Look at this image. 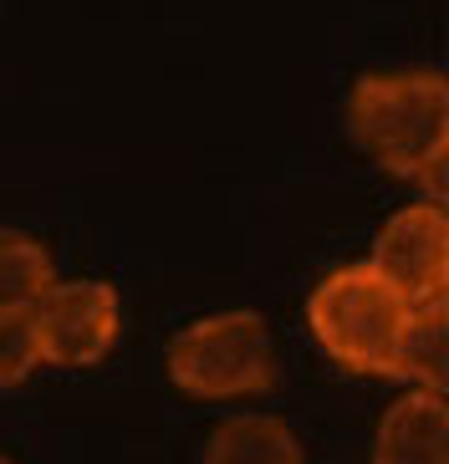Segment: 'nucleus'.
<instances>
[{
    "instance_id": "obj_1",
    "label": "nucleus",
    "mask_w": 449,
    "mask_h": 464,
    "mask_svg": "<svg viewBox=\"0 0 449 464\" xmlns=\"http://www.w3.org/2000/svg\"><path fill=\"white\" fill-rule=\"evenodd\" d=\"M357 149L398 179H419L449 153V82L439 72H367L347 92Z\"/></svg>"
},
{
    "instance_id": "obj_2",
    "label": "nucleus",
    "mask_w": 449,
    "mask_h": 464,
    "mask_svg": "<svg viewBox=\"0 0 449 464\" xmlns=\"http://www.w3.org/2000/svg\"><path fill=\"white\" fill-rule=\"evenodd\" d=\"M408 306L398 291L383 281L373 266H342L327 281H317L307 301V322L322 353L347 372H373V378H394V347L404 332Z\"/></svg>"
},
{
    "instance_id": "obj_3",
    "label": "nucleus",
    "mask_w": 449,
    "mask_h": 464,
    "mask_svg": "<svg viewBox=\"0 0 449 464\" xmlns=\"http://www.w3.org/2000/svg\"><path fill=\"white\" fill-rule=\"evenodd\" d=\"M169 378L194 398H245L276 382V347L260 312L200 316L169 342Z\"/></svg>"
},
{
    "instance_id": "obj_4",
    "label": "nucleus",
    "mask_w": 449,
    "mask_h": 464,
    "mask_svg": "<svg viewBox=\"0 0 449 464\" xmlns=\"http://www.w3.org/2000/svg\"><path fill=\"white\" fill-rule=\"evenodd\" d=\"M41 362L93 368L118 342V291L108 281H52L31 306Z\"/></svg>"
},
{
    "instance_id": "obj_5",
    "label": "nucleus",
    "mask_w": 449,
    "mask_h": 464,
    "mask_svg": "<svg viewBox=\"0 0 449 464\" xmlns=\"http://www.w3.org/2000/svg\"><path fill=\"white\" fill-rule=\"evenodd\" d=\"M373 271L398 291L404 306H429L444 301L449 281V219L444 205H408L398 209L373 240Z\"/></svg>"
},
{
    "instance_id": "obj_6",
    "label": "nucleus",
    "mask_w": 449,
    "mask_h": 464,
    "mask_svg": "<svg viewBox=\"0 0 449 464\" xmlns=\"http://www.w3.org/2000/svg\"><path fill=\"white\" fill-rule=\"evenodd\" d=\"M373 464H449V409L444 393H404L388 403L373 439Z\"/></svg>"
},
{
    "instance_id": "obj_7",
    "label": "nucleus",
    "mask_w": 449,
    "mask_h": 464,
    "mask_svg": "<svg viewBox=\"0 0 449 464\" xmlns=\"http://www.w3.org/2000/svg\"><path fill=\"white\" fill-rule=\"evenodd\" d=\"M394 378H408L424 393H444V378H449V306L444 301L408 306L398 347H394Z\"/></svg>"
},
{
    "instance_id": "obj_8",
    "label": "nucleus",
    "mask_w": 449,
    "mask_h": 464,
    "mask_svg": "<svg viewBox=\"0 0 449 464\" xmlns=\"http://www.w3.org/2000/svg\"><path fill=\"white\" fill-rule=\"evenodd\" d=\"M204 464H301V444L276 413H235L210 434Z\"/></svg>"
},
{
    "instance_id": "obj_9",
    "label": "nucleus",
    "mask_w": 449,
    "mask_h": 464,
    "mask_svg": "<svg viewBox=\"0 0 449 464\" xmlns=\"http://www.w3.org/2000/svg\"><path fill=\"white\" fill-rule=\"evenodd\" d=\"M52 256L21 230H0V316L31 312L41 291L52 286Z\"/></svg>"
},
{
    "instance_id": "obj_10",
    "label": "nucleus",
    "mask_w": 449,
    "mask_h": 464,
    "mask_svg": "<svg viewBox=\"0 0 449 464\" xmlns=\"http://www.w3.org/2000/svg\"><path fill=\"white\" fill-rule=\"evenodd\" d=\"M41 368L36 332H31V312H5L0 316V393L26 382Z\"/></svg>"
},
{
    "instance_id": "obj_11",
    "label": "nucleus",
    "mask_w": 449,
    "mask_h": 464,
    "mask_svg": "<svg viewBox=\"0 0 449 464\" xmlns=\"http://www.w3.org/2000/svg\"><path fill=\"white\" fill-rule=\"evenodd\" d=\"M0 464H11V459H5V454H0Z\"/></svg>"
}]
</instances>
